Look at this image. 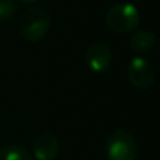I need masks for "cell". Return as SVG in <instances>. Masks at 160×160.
I'll list each match as a JSON object with an SVG mask.
<instances>
[{"label":"cell","mask_w":160,"mask_h":160,"mask_svg":"<svg viewBox=\"0 0 160 160\" xmlns=\"http://www.w3.org/2000/svg\"><path fill=\"white\" fill-rule=\"evenodd\" d=\"M140 24V11L129 2H119L112 5L105 14V25L118 35L133 32Z\"/></svg>","instance_id":"obj_1"},{"label":"cell","mask_w":160,"mask_h":160,"mask_svg":"<svg viewBox=\"0 0 160 160\" xmlns=\"http://www.w3.org/2000/svg\"><path fill=\"white\" fill-rule=\"evenodd\" d=\"M50 28V16L41 7H30L21 18V35L28 42H39Z\"/></svg>","instance_id":"obj_2"},{"label":"cell","mask_w":160,"mask_h":160,"mask_svg":"<svg viewBox=\"0 0 160 160\" xmlns=\"http://www.w3.org/2000/svg\"><path fill=\"white\" fill-rule=\"evenodd\" d=\"M108 160H135L137 157V141L135 137L124 129L115 130L105 146Z\"/></svg>","instance_id":"obj_3"},{"label":"cell","mask_w":160,"mask_h":160,"mask_svg":"<svg viewBox=\"0 0 160 160\" xmlns=\"http://www.w3.org/2000/svg\"><path fill=\"white\" fill-rule=\"evenodd\" d=\"M127 78L132 83L133 88L137 90H149L154 85L155 80V71L152 68V64L143 58V57H135L132 58V61L129 63L127 68Z\"/></svg>","instance_id":"obj_4"},{"label":"cell","mask_w":160,"mask_h":160,"mask_svg":"<svg viewBox=\"0 0 160 160\" xmlns=\"http://www.w3.org/2000/svg\"><path fill=\"white\" fill-rule=\"evenodd\" d=\"M113 61V52L105 42H94L85 52V63L93 72H105Z\"/></svg>","instance_id":"obj_5"},{"label":"cell","mask_w":160,"mask_h":160,"mask_svg":"<svg viewBox=\"0 0 160 160\" xmlns=\"http://www.w3.org/2000/svg\"><path fill=\"white\" fill-rule=\"evenodd\" d=\"M58 152H60V141L53 133L44 132L35 138L33 157L36 160H55Z\"/></svg>","instance_id":"obj_6"},{"label":"cell","mask_w":160,"mask_h":160,"mask_svg":"<svg viewBox=\"0 0 160 160\" xmlns=\"http://www.w3.org/2000/svg\"><path fill=\"white\" fill-rule=\"evenodd\" d=\"M129 44L130 47L135 50V52H149L154 46H155V35L149 30H140V32H135L130 39H129Z\"/></svg>","instance_id":"obj_7"},{"label":"cell","mask_w":160,"mask_h":160,"mask_svg":"<svg viewBox=\"0 0 160 160\" xmlns=\"http://www.w3.org/2000/svg\"><path fill=\"white\" fill-rule=\"evenodd\" d=\"M0 160H33V155L19 144H8L0 148Z\"/></svg>","instance_id":"obj_8"},{"label":"cell","mask_w":160,"mask_h":160,"mask_svg":"<svg viewBox=\"0 0 160 160\" xmlns=\"http://www.w3.org/2000/svg\"><path fill=\"white\" fill-rule=\"evenodd\" d=\"M16 13L14 0H0V22H5Z\"/></svg>","instance_id":"obj_9"},{"label":"cell","mask_w":160,"mask_h":160,"mask_svg":"<svg viewBox=\"0 0 160 160\" xmlns=\"http://www.w3.org/2000/svg\"><path fill=\"white\" fill-rule=\"evenodd\" d=\"M18 2H22V3H32V2H35V0H18Z\"/></svg>","instance_id":"obj_10"}]
</instances>
